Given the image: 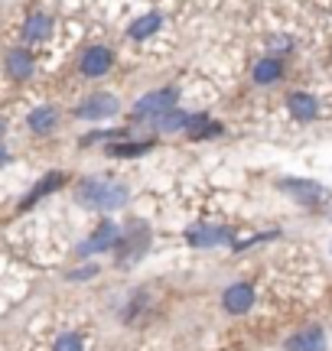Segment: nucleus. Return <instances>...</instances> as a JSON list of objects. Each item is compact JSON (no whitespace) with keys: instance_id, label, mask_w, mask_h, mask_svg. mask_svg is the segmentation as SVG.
Segmentation results:
<instances>
[{"instance_id":"f257e3e1","label":"nucleus","mask_w":332,"mask_h":351,"mask_svg":"<svg viewBox=\"0 0 332 351\" xmlns=\"http://www.w3.org/2000/svg\"><path fill=\"white\" fill-rule=\"evenodd\" d=\"M75 199L91 208V212H115V208H124L130 199V189L124 182H115V179H102V176H95V179H85L82 186H78Z\"/></svg>"},{"instance_id":"f03ea898","label":"nucleus","mask_w":332,"mask_h":351,"mask_svg":"<svg viewBox=\"0 0 332 351\" xmlns=\"http://www.w3.org/2000/svg\"><path fill=\"white\" fill-rule=\"evenodd\" d=\"M179 101V91L176 88H160V91H150L143 95L137 104H134V121H156L160 114L173 111Z\"/></svg>"},{"instance_id":"7ed1b4c3","label":"nucleus","mask_w":332,"mask_h":351,"mask_svg":"<svg viewBox=\"0 0 332 351\" xmlns=\"http://www.w3.org/2000/svg\"><path fill=\"white\" fill-rule=\"evenodd\" d=\"M117 111H121L117 98L104 95V91H95V95H88L85 101L75 104V117H82V121H104V117H115Z\"/></svg>"},{"instance_id":"20e7f679","label":"nucleus","mask_w":332,"mask_h":351,"mask_svg":"<svg viewBox=\"0 0 332 351\" xmlns=\"http://www.w3.org/2000/svg\"><path fill=\"white\" fill-rule=\"evenodd\" d=\"M111 65H115V52L108 49V46H91V49L82 52V59H78V69H82V75L88 78H102L111 72Z\"/></svg>"},{"instance_id":"39448f33","label":"nucleus","mask_w":332,"mask_h":351,"mask_svg":"<svg viewBox=\"0 0 332 351\" xmlns=\"http://www.w3.org/2000/svg\"><path fill=\"white\" fill-rule=\"evenodd\" d=\"M222 302H225V309H228V313L241 315V313L251 309V302H254V289L248 287V283H235V287L225 289V300Z\"/></svg>"},{"instance_id":"423d86ee","label":"nucleus","mask_w":332,"mask_h":351,"mask_svg":"<svg viewBox=\"0 0 332 351\" xmlns=\"http://www.w3.org/2000/svg\"><path fill=\"white\" fill-rule=\"evenodd\" d=\"M115 244H117V228L111 225V221H104V225H98V231L78 247V254H98V251L115 247Z\"/></svg>"},{"instance_id":"0eeeda50","label":"nucleus","mask_w":332,"mask_h":351,"mask_svg":"<svg viewBox=\"0 0 332 351\" xmlns=\"http://www.w3.org/2000/svg\"><path fill=\"white\" fill-rule=\"evenodd\" d=\"M7 75H10L13 82H26V78L33 75V52L10 49V56H7Z\"/></svg>"},{"instance_id":"6e6552de","label":"nucleus","mask_w":332,"mask_h":351,"mask_svg":"<svg viewBox=\"0 0 332 351\" xmlns=\"http://www.w3.org/2000/svg\"><path fill=\"white\" fill-rule=\"evenodd\" d=\"M186 134H189L192 140L218 137V134H222V124H215L209 114H189V121H186Z\"/></svg>"},{"instance_id":"1a4fd4ad","label":"nucleus","mask_w":332,"mask_h":351,"mask_svg":"<svg viewBox=\"0 0 332 351\" xmlns=\"http://www.w3.org/2000/svg\"><path fill=\"white\" fill-rule=\"evenodd\" d=\"M59 186H65V173H49V176H43L36 186H33V192L26 195L23 202H20V208H29V205H36L43 195H49V192H56Z\"/></svg>"},{"instance_id":"9d476101","label":"nucleus","mask_w":332,"mask_h":351,"mask_svg":"<svg viewBox=\"0 0 332 351\" xmlns=\"http://www.w3.org/2000/svg\"><path fill=\"white\" fill-rule=\"evenodd\" d=\"M231 228H192L189 241L195 247H212V244H222V241H231Z\"/></svg>"},{"instance_id":"9b49d317","label":"nucleus","mask_w":332,"mask_h":351,"mask_svg":"<svg viewBox=\"0 0 332 351\" xmlns=\"http://www.w3.org/2000/svg\"><path fill=\"white\" fill-rule=\"evenodd\" d=\"M287 108H290L294 117H300V121H313L316 111H320L316 98H313V95H303V91H294V95L287 98Z\"/></svg>"},{"instance_id":"f8f14e48","label":"nucleus","mask_w":332,"mask_h":351,"mask_svg":"<svg viewBox=\"0 0 332 351\" xmlns=\"http://www.w3.org/2000/svg\"><path fill=\"white\" fill-rule=\"evenodd\" d=\"M49 33H52V16H46V13H29V16H26V26H23V36L26 39L43 43Z\"/></svg>"},{"instance_id":"ddd939ff","label":"nucleus","mask_w":332,"mask_h":351,"mask_svg":"<svg viewBox=\"0 0 332 351\" xmlns=\"http://www.w3.org/2000/svg\"><path fill=\"white\" fill-rule=\"evenodd\" d=\"M281 75H283V62L277 59V56H268V59H261V62L254 65V82L257 85H274Z\"/></svg>"},{"instance_id":"4468645a","label":"nucleus","mask_w":332,"mask_h":351,"mask_svg":"<svg viewBox=\"0 0 332 351\" xmlns=\"http://www.w3.org/2000/svg\"><path fill=\"white\" fill-rule=\"evenodd\" d=\"M287 348L290 351H322L326 341H322L320 328H307V332H300V335H294V339L287 341Z\"/></svg>"},{"instance_id":"2eb2a0df","label":"nucleus","mask_w":332,"mask_h":351,"mask_svg":"<svg viewBox=\"0 0 332 351\" xmlns=\"http://www.w3.org/2000/svg\"><path fill=\"white\" fill-rule=\"evenodd\" d=\"M26 124H29L33 134H49L52 127L59 124V111H56V108H36V111L29 114Z\"/></svg>"},{"instance_id":"dca6fc26","label":"nucleus","mask_w":332,"mask_h":351,"mask_svg":"<svg viewBox=\"0 0 332 351\" xmlns=\"http://www.w3.org/2000/svg\"><path fill=\"white\" fill-rule=\"evenodd\" d=\"M160 26H163V16H160V13H143L141 20L130 23L128 33H130V39H147V36H154Z\"/></svg>"},{"instance_id":"f3484780","label":"nucleus","mask_w":332,"mask_h":351,"mask_svg":"<svg viewBox=\"0 0 332 351\" xmlns=\"http://www.w3.org/2000/svg\"><path fill=\"white\" fill-rule=\"evenodd\" d=\"M186 121H189V114L179 111V108H173V111L160 114V117L154 121V127L156 130H163V134H173V130H186Z\"/></svg>"},{"instance_id":"a211bd4d","label":"nucleus","mask_w":332,"mask_h":351,"mask_svg":"<svg viewBox=\"0 0 332 351\" xmlns=\"http://www.w3.org/2000/svg\"><path fill=\"white\" fill-rule=\"evenodd\" d=\"M283 189H290L296 199H303V202H320L322 199V189L316 186V182H296V179H287Z\"/></svg>"},{"instance_id":"6ab92c4d","label":"nucleus","mask_w":332,"mask_h":351,"mask_svg":"<svg viewBox=\"0 0 332 351\" xmlns=\"http://www.w3.org/2000/svg\"><path fill=\"white\" fill-rule=\"evenodd\" d=\"M154 150V140H147V143H115V147H108L111 156H143V153Z\"/></svg>"},{"instance_id":"aec40b11","label":"nucleus","mask_w":332,"mask_h":351,"mask_svg":"<svg viewBox=\"0 0 332 351\" xmlns=\"http://www.w3.org/2000/svg\"><path fill=\"white\" fill-rule=\"evenodd\" d=\"M56 351H85V348H82L78 335H62V339L56 341Z\"/></svg>"},{"instance_id":"412c9836","label":"nucleus","mask_w":332,"mask_h":351,"mask_svg":"<svg viewBox=\"0 0 332 351\" xmlns=\"http://www.w3.org/2000/svg\"><path fill=\"white\" fill-rule=\"evenodd\" d=\"M7 160H10V153H7V150H3V147H0V166L7 163Z\"/></svg>"}]
</instances>
